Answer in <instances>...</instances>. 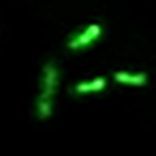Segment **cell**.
Returning a JSON list of instances; mask_svg holds the SVG:
<instances>
[{
    "label": "cell",
    "instance_id": "6da1fadb",
    "mask_svg": "<svg viewBox=\"0 0 156 156\" xmlns=\"http://www.w3.org/2000/svg\"><path fill=\"white\" fill-rule=\"evenodd\" d=\"M60 88V69L54 60L43 64L41 71V81H39V92L34 98V115L37 120L45 122L54 115V103H56V94Z\"/></svg>",
    "mask_w": 156,
    "mask_h": 156
},
{
    "label": "cell",
    "instance_id": "7a4b0ae2",
    "mask_svg": "<svg viewBox=\"0 0 156 156\" xmlns=\"http://www.w3.org/2000/svg\"><path fill=\"white\" fill-rule=\"evenodd\" d=\"M101 37H103V26L96 24V22H92V24H88L86 28L77 30V32L66 41V47H69L71 51H81V49L94 45Z\"/></svg>",
    "mask_w": 156,
    "mask_h": 156
},
{
    "label": "cell",
    "instance_id": "3957f363",
    "mask_svg": "<svg viewBox=\"0 0 156 156\" xmlns=\"http://www.w3.org/2000/svg\"><path fill=\"white\" fill-rule=\"evenodd\" d=\"M113 81L120 86H135V88H143L147 83V73H133V71H115L113 73Z\"/></svg>",
    "mask_w": 156,
    "mask_h": 156
},
{
    "label": "cell",
    "instance_id": "277c9868",
    "mask_svg": "<svg viewBox=\"0 0 156 156\" xmlns=\"http://www.w3.org/2000/svg\"><path fill=\"white\" fill-rule=\"evenodd\" d=\"M107 88V79L105 77H94V79H83V81H77L73 88H71V92L73 94H92V92H101V90H105Z\"/></svg>",
    "mask_w": 156,
    "mask_h": 156
}]
</instances>
